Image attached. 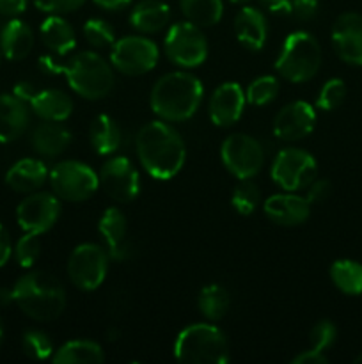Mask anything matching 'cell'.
<instances>
[{"instance_id": "cell-1", "label": "cell", "mask_w": 362, "mask_h": 364, "mask_svg": "<svg viewBox=\"0 0 362 364\" xmlns=\"http://www.w3.org/2000/svg\"><path fill=\"white\" fill-rule=\"evenodd\" d=\"M137 155L146 173L155 180H170L185 166L187 148L181 135L167 121H151L138 130Z\"/></svg>"}, {"instance_id": "cell-2", "label": "cell", "mask_w": 362, "mask_h": 364, "mask_svg": "<svg viewBox=\"0 0 362 364\" xmlns=\"http://www.w3.org/2000/svg\"><path fill=\"white\" fill-rule=\"evenodd\" d=\"M204 87L195 75L172 71L156 80L151 89V109L167 123H181L197 112Z\"/></svg>"}, {"instance_id": "cell-3", "label": "cell", "mask_w": 362, "mask_h": 364, "mask_svg": "<svg viewBox=\"0 0 362 364\" xmlns=\"http://www.w3.org/2000/svg\"><path fill=\"white\" fill-rule=\"evenodd\" d=\"M14 304L21 313L38 322H52L64 313L66 291L52 274L34 270L16 281L13 288Z\"/></svg>"}, {"instance_id": "cell-4", "label": "cell", "mask_w": 362, "mask_h": 364, "mask_svg": "<svg viewBox=\"0 0 362 364\" xmlns=\"http://www.w3.org/2000/svg\"><path fill=\"white\" fill-rule=\"evenodd\" d=\"M174 358L192 364H226L229 361V343L219 327L194 323L177 334Z\"/></svg>"}, {"instance_id": "cell-5", "label": "cell", "mask_w": 362, "mask_h": 364, "mask_svg": "<svg viewBox=\"0 0 362 364\" xmlns=\"http://www.w3.org/2000/svg\"><path fill=\"white\" fill-rule=\"evenodd\" d=\"M70 87L85 100H103L114 89V70L99 53L80 52L71 57L64 66Z\"/></svg>"}, {"instance_id": "cell-6", "label": "cell", "mask_w": 362, "mask_h": 364, "mask_svg": "<svg viewBox=\"0 0 362 364\" xmlns=\"http://www.w3.org/2000/svg\"><path fill=\"white\" fill-rule=\"evenodd\" d=\"M322 66V46L305 31L291 32L283 43L275 70L284 80L302 84L314 77Z\"/></svg>"}, {"instance_id": "cell-7", "label": "cell", "mask_w": 362, "mask_h": 364, "mask_svg": "<svg viewBox=\"0 0 362 364\" xmlns=\"http://www.w3.org/2000/svg\"><path fill=\"white\" fill-rule=\"evenodd\" d=\"M50 185L53 194L70 203L87 201L99 187V178L87 164L78 160L60 162L50 171Z\"/></svg>"}, {"instance_id": "cell-8", "label": "cell", "mask_w": 362, "mask_h": 364, "mask_svg": "<svg viewBox=\"0 0 362 364\" xmlns=\"http://www.w3.org/2000/svg\"><path fill=\"white\" fill-rule=\"evenodd\" d=\"M167 59L180 68H197L208 57V41L201 27L192 21H177L169 28L165 38Z\"/></svg>"}, {"instance_id": "cell-9", "label": "cell", "mask_w": 362, "mask_h": 364, "mask_svg": "<svg viewBox=\"0 0 362 364\" xmlns=\"http://www.w3.org/2000/svg\"><path fill=\"white\" fill-rule=\"evenodd\" d=\"M272 180L286 192L304 191L318 174V164L311 153L298 148H286L277 153L272 164Z\"/></svg>"}, {"instance_id": "cell-10", "label": "cell", "mask_w": 362, "mask_h": 364, "mask_svg": "<svg viewBox=\"0 0 362 364\" xmlns=\"http://www.w3.org/2000/svg\"><path fill=\"white\" fill-rule=\"evenodd\" d=\"M220 159L234 178L251 180L265 166V149L251 135L233 134L220 146Z\"/></svg>"}, {"instance_id": "cell-11", "label": "cell", "mask_w": 362, "mask_h": 364, "mask_svg": "<svg viewBox=\"0 0 362 364\" xmlns=\"http://www.w3.org/2000/svg\"><path fill=\"white\" fill-rule=\"evenodd\" d=\"M158 46L144 36H126L112 45L110 63L114 70L128 77H141L149 73L158 63Z\"/></svg>"}, {"instance_id": "cell-12", "label": "cell", "mask_w": 362, "mask_h": 364, "mask_svg": "<svg viewBox=\"0 0 362 364\" xmlns=\"http://www.w3.org/2000/svg\"><path fill=\"white\" fill-rule=\"evenodd\" d=\"M109 252L96 244H80L71 251L67 258L70 281L84 291L99 288L109 272Z\"/></svg>"}, {"instance_id": "cell-13", "label": "cell", "mask_w": 362, "mask_h": 364, "mask_svg": "<svg viewBox=\"0 0 362 364\" xmlns=\"http://www.w3.org/2000/svg\"><path fill=\"white\" fill-rule=\"evenodd\" d=\"M60 217V201L48 192H38L23 199L16 208L18 226L25 233L43 235L55 226Z\"/></svg>"}, {"instance_id": "cell-14", "label": "cell", "mask_w": 362, "mask_h": 364, "mask_svg": "<svg viewBox=\"0 0 362 364\" xmlns=\"http://www.w3.org/2000/svg\"><path fill=\"white\" fill-rule=\"evenodd\" d=\"M99 185L116 203H130L141 192V176L126 156L106 160L99 171Z\"/></svg>"}, {"instance_id": "cell-15", "label": "cell", "mask_w": 362, "mask_h": 364, "mask_svg": "<svg viewBox=\"0 0 362 364\" xmlns=\"http://www.w3.org/2000/svg\"><path fill=\"white\" fill-rule=\"evenodd\" d=\"M316 127V110L307 102H291L284 105L273 119V134L286 142L300 141L307 137Z\"/></svg>"}, {"instance_id": "cell-16", "label": "cell", "mask_w": 362, "mask_h": 364, "mask_svg": "<svg viewBox=\"0 0 362 364\" xmlns=\"http://www.w3.org/2000/svg\"><path fill=\"white\" fill-rule=\"evenodd\" d=\"M332 46L341 60L351 66H362V16L343 13L332 27Z\"/></svg>"}, {"instance_id": "cell-17", "label": "cell", "mask_w": 362, "mask_h": 364, "mask_svg": "<svg viewBox=\"0 0 362 364\" xmlns=\"http://www.w3.org/2000/svg\"><path fill=\"white\" fill-rule=\"evenodd\" d=\"M245 103H247V98L240 84L236 82L220 84L209 98V119L215 127H233L243 114Z\"/></svg>"}, {"instance_id": "cell-18", "label": "cell", "mask_w": 362, "mask_h": 364, "mask_svg": "<svg viewBox=\"0 0 362 364\" xmlns=\"http://www.w3.org/2000/svg\"><path fill=\"white\" fill-rule=\"evenodd\" d=\"M263 210L273 224L283 228L302 226L311 217V203L295 192L272 196L265 201Z\"/></svg>"}, {"instance_id": "cell-19", "label": "cell", "mask_w": 362, "mask_h": 364, "mask_svg": "<svg viewBox=\"0 0 362 364\" xmlns=\"http://www.w3.org/2000/svg\"><path fill=\"white\" fill-rule=\"evenodd\" d=\"M126 217L119 208H109L99 217L98 231L106 244L110 259L124 262L131 256V247L126 242Z\"/></svg>"}, {"instance_id": "cell-20", "label": "cell", "mask_w": 362, "mask_h": 364, "mask_svg": "<svg viewBox=\"0 0 362 364\" xmlns=\"http://www.w3.org/2000/svg\"><path fill=\"white\" fill-rule=\"evenodd\" d=\"M234 34L240 45L251 52H259L268 39V21L263 11L245 6L234 18Z\"/></svg>"}, {"instance_id": "cell-21", "label": "cell", "mask_w": 362, "mask_h": 364, "mask_svg": "<svg viewBox=\"0 0 362 364\" xmlns=\"http://www.w3.org/2000/svg\"><path fill=\"white\" fill-rule=\"evenodd\" d=\"M31 123L27 105L14 95H0V142L7 144L25 134Z\"/></svg>"}, {"instance_id": "cell-22", "label": "cell", "mask_w": 362, "mask_h": 364, "mask_svg": "<svg viewBox=\"0 0 362 364\" xmlns=\"http://www.w3.org/2000/svg\"><path fill=\"white\" fill-rule=\"evenodd\" d=\"M50 173L41 160L21 159L7 171L6 183L20 194H32L39 191L48 180Z\"/></svg>"}, {"instance_id": "cell-23", "label": "cell", "mask_w": 362, "mask_h": 364, "mask_svg": "<svg viewBox=\"0 0 362 364\" xmlns=\"http://www.w3.org/2000/svg\"><path fill=\"white\" fill-rule=\"evenodd\" d=\"M71 141V132L66 127L59 123V121H45V123L38 124L32 132L31 144L35 149V153L43 156H59L70 148Z\"/></svg>"}, {"instance_id": "cell-24", "label": "cell", "mask_w": 362, "mask_h": 364, "mask_svg": "<svg viewBox=\"0 0 362 364\" xmlns=\"http://www.w3.org/2000/svg\"><path fill=\"white\" fill-rule=\"evenodd\" d=\"M34 48V32L25 21L13 18L0 32V52L9 60H21Z\"/></svg>"}, {"instance_id": "cell-25", "label": "cell", "mask_w": 362, "mask_h": 364, "mask_svg": "<svg viewBox=\"0 0 362 364\" xmlns=\"http://www.w3.org/2000/svg\"><path fill=\"white\" fill-rule=\"evenodd\" d=\"M32 112L43 121H66L73 112V100L59 89H45L35 92L28 102Z\"/></svg>"}, {"instance_id": "cell-26", "label": "cell", "mask_w": 362, "mask_h": 364, "mask_svg": "<svg viewBox=\"0 0 362 364\" xmlns=\"http://www.w3.org/2000/svg\"><path fill=\"white\" fill-rule=\"evenodd\" d=\"M39 34H41L43 45L53 53L66 55L77 48V34H75L73 27L59 14H52L46 18L41 23Z\"/></svg>"}, {"instance_id": "cell-27", "label": "cell", "mask_w": 362, "mask_h": 364, "mask_svg": "<svg viewBox=\"0 0 362 364\" xmlns=\"http://www.w3.org/2000/svg\"><path fill=\"white\" fill-rule=\"evenodd\" d=\"M170 20V9L160 0H142L133 7L130 23L142 34H156L167 27Z\"/></svg>"}, {"instance_id": "cell-28", "label": "cell", "mask_w": 362, "mask_h": 364, "mask_svg": "<svg viewBox=\"0 0 362 364\" xmlns=\"http://www.w3.org/2000/svg\"><path fill=\"white\" fill-rule=\"evenodd\" d=\"M89 141L99 155H112L123 144V134H121L119 124L114 121V117L106 114H99L92 119L89 128Z\"/></svg>"}, {"instance_id": "cell-29", "label": "cell", "mask_w": 362, "mask_h": 364, "mask_svg": "<svg viewBox=\"0 0 362 364\" xmlns=\"http://www.w3.org/2000/svg\"><path fill=\"white\" fill-rule=\"evenodd\" d=\"M55 364H102L105 361V352L96 341L73 340L64 343L52 355Z\"/></svg>"}, {"instance_id": "cell-30", "label": "cell", "mask_w": 362, "mask_h": 364, "mask_svg": "<svg viewBox=\"0 0 362 364\" xmlns=\"http://www.w3.org/2000/svg\"><path fill=\"white\" fill-rule=\"evenodd\" d=\"M197 306L201 315L209 322L222 320L231 308V297L220 284H208L197 295Z\"/></svg>"}, {"instance_id": "cell-31", "label": "cell", "mask_w": 362, "mask_h": 364, "mask_svg": "<svg viewBox=\"0 0 362 364\" xmlns=\"http://www.w3.org/2000/svg\"><path fill=\"white\" fill-rule=\"evenodd\" d=\"M334 287L346 295H362V263L353 259H337L330 267Z\"/></svg>"}, {"instance_id": "cell-32", "label": "cell", "mask_w": 362, "mask_h": 364, "mask_svg": "<svg viewBox=\"0 0 362 364\" xmlns=\"http://www.w3.org/2000/svg\"><path fill=\"white\" fill-rule=\"evenodd\" d=\"M185 18L197 27H213L224 14L222 0H180Z\"/></svg>"}, {"instance_id": "cell-33", "label": "cell", "mask_w": 362, "mask_h": 364, "mask_svg": "<svg viewBox=\"0 0 362 364\" xmlns=\"http://www.w3.org/2000/svg\"><path fill=\"white\" fill-rule=\"evenodd\" d=\"M280 84L275 77L272 75H263V77H258L256 80L251 82V85L245 91V98L251 105L263 107L272 103L273 100L279 95Z\"/></svg>"}, {"instance_id": "cell-34", "label": "cell", "mask_w": 362, "mask_h": 364, "mask_svg": "<svg viewBox=\"0 0 362 364\" xmlns=\"http://www.w3.org/2000/svg\"><path fill=\"white\" fill-rule=\"evenodd\" d=\"M261 203V191L251 180H240L231 198V205L240 215H252Z\"/></svg>"}, {"instance_id": "cell-35", "label": "cell", "mask_w": 362, "mask_h": 364, "mask_svg": "<svg viewBox=\"0 0 362 364\" xmlns=\"http://www.w3.org/2000/svg\"><path fill=\"white\" fill-rule=\"evenodd\" d=\"M21 348L25 355L34 361H45L53 355V343L50 336L43 331H27L21 338Z\"/></svg>"}, {"instance_id": "cell-36", "label": "cell", "mask_w": 362, "mask_h": 364, "mask_svg": "<svg viewBox=\"0 0 362 364\" xmlns=\"http://www.w3.org/2000/svg\"><path fill=\"white\" fill-rule=\"evenodd\" d=\"M84 36L87 43L94 48H109L116 43V32L112 25L99 18H91L84 25Z\"/></svg>"}, {"instance_id": "cell-37", "label": "cell", "mask_w": 362, "mask_h": 364, "mask_svg": "<svg viewBox=\"0 0 362 364\" xmlns=\"http://www.w3.org/2000/svg\"><path fill=\"white\" fill-rule=\"evenodd\" d=\"M14 258H16L18 265L23 269H31L35 265V262L41 256V242H39V235L25 233L20 240L14 245Z\"/></svg>"}, {"instance_id": "cell-38", "label": "cell", "mask_w": 362, "mask_h": 364, "mask_svg": "<svg viewBox=\"0 0 362 364\" xmlns=\"http://www.w3.org/2000/svg\"><path fill=\"white\" fill-rule=\"evenodd\" d=\"M344 98H346V84L341 78H330L323 84L316 105L318 109L330 112V110H336L344 102Z\"/></svg>"}, {"instance_id": "cell-39", "label": "cell", "mask_w": 362, "mask_h": 364, "mask_svg": "<svg viewBox=\"0 0 362 364\" xmlns=\"http://www.w3.org/2000/svg\"><path fill=\"white\" fill-rule=\"evenodd\" d=\"M337 338V329L330 320H322V322L316 323L311 331V343L314 350L325 352L327 348L332 347L336 343Z\"/></svg>"}, {"instance_id": "cell-40", "label": "cell", "mask_w": 362, "mask_h": 364, "mask_svg": "<svg viewBox=\"0 0 362 364\" xmlns=\"http://www.w3.org/2000/svg\"><path fill=\"white\" fill-rule=\"evenodd\" d=\"M85 0H34V6L43 13L66 14L80 9Z\"/></svg>"}, {"instance_id": "cell-41", "label": "cell", "mask_w": 362, "mask_h": 364, "mask_svg": "<svg viewBox=\"0 0 362 364\" xmlns=\"http://www.w3.org/2000/svg\"><path fill=\"white\" fill-rule=\"evenodd\" d=\"M318 0H291V16L298 21H309L318 14Z\"/></svg>"}, {"instance_id": "cell-42", "label": "cell", "mask_w": 362, "mask_h": 364, "mask_svg": "<svg viewBox=\"0 0 362 364\" xmlns=\"http://www.w3.org/2000/svg\"><path fill=\"white\" fill-rule=\"evenodd\" d=\"M332 194V183L325 178H314L307 187V201L309 203H323Z\"/></svg>"}, {"instance_id": "cell-43", "label": "cell", "mask_w": 362, "mask_h": 364, "mask_svg": "<svg viewBox=\"0 0 362 364\" xmlns=\"http://www.w3.org/2000/svg\"><path fill=\"white\" fill-rule=\"evenodd\" d=\"M263 9L275 16H291V0H259Z\"/></svg>"}, {"instance_id": "cell-44", "label": "cell", "mask_w": 362, "mask_h": 364, "mask_svg": "<svg viewBox=\"0 0 362 364\" xmlns=\"http://www.w3.org/2000/svg\"><path fill=\"white\" fill-rule=\"evenodd\" d=\"M291 363L293 364H327L329 363V358L325 355V352L309 348V350H304L298 355H295V358L291 359Z\"/></svg>"}, {"instance_id": "cell-45", "label": "cell", "mask_w": 362, "mask_h": 364, "mask_svg": "<svg viewBox=\"0 0 362 364\" xmlns=\"http://www.w3.org/2000/svg\"><path fill=\"white\" fill-rule=\"evenodd\" d=\"M38 64H39V70H41L45 75H50V77H52V75H64V66H66V64L53 59V55H50V53L39 57Z\"/></svg>"}, {"instance_id": "cell-46", "label": "cell", "mask_w": 362, "mask_h": 364, "mask_svg": "<svg viewBox=\"0 0 362 364\" xmlns=\"http://www.w3.org/2000/svg\"><path fill=\"white\" fill-rule=\"evenodd\" d=\"M27 9V0H0V14L14 18Z\"/></svg>"}, {"instance_id": "cell-47", "label": "cell", "mask_w": 362, "mask_h": 364, "mask_svg": "<svg viewBox=\"0 0 362 364\" xmlns=\"http://www.w3.org/2000/svg\"><path fill=\"white\" fill-rule=\"evenodd\" d=\"M11 255H13V245H11V237L7 233L6 228L0 224V269L9 262Z\"/></svg>"}, {"instance_id": "cell-48", "label": "cell", "mask_w": 362, "mask_h": 364, "mask_svg": "<svg viewBox=\"0 0 362 364\" xmlns=\"http://www.w3.org/2000/svg\"><path fill=\"white\" fill-rule=\"evenodd\" d=\"M35 92H38V89H35L34 85L31 84V82H25V80L18 82V84L14 85V89H13V95L16 96V98H20L21 102H25V103L31 102V100L35 96Z\"/></svg>"}, {"instance_id": "cell-49", "label": "cell", "mask_w": 362, "mask_h": 364, "mask_svg": "<svg viewBox=\"0 0 362 364\" xmlns=\"http://www.w3.org/2000/svg\"><path fill=\"white\" fill-rule=\"evenodd\" d=\"M92 2L105 11H121L126 9L133 0H92Z\"/></svg>"}, {"instance_id": "cell-50", "label": "cell", "mask_w": 362, "mask_h": 364, "mask_svg": "<svg viewBox=\"0 0 362 364\" xmlns=\"http://www.w3.org/2000/svg\"><path fill=\"white\" fill-rule=\"evenodd\" d=\"M126 306H128V302H126V295H124V291H119V294H116L112 297V301H110V308H112V311L124 313Z\"/></svg>"}, {"instance_id": "cell-51", "label": "cell", "mask_w": 362, "mask_h": 364, "mask_svg": "<svg viewBox=\"0 0 362 364\" xmlns=\"http://www.w3.org/2000/svg\"><path fill=\"white\" fill-rule=\"evenodd\" d=\"M13 302H14L13 290H9V288H0V309L7 308V306H11Z\"/></svg>"}, {"instance_id": "cell-52", "label": "cell", "mask_w": 362, "mask_h": 364, "mask_svg": "<svg viewBox=\"0 0 362 364\" xmlns=\"http://www.w3.org/2000/svg\"><path fill=\"white\" fill-rule=\"evenodd\" d=\"M4 343V322H2V316H0V347Z\"/></svg>"}, {"instance_id": "cell-53", "label": "cell", "mask_w": 362, "mask_h": 364, "mask_svg": "<svg viewBox=\"0 0 362 364\" xmlns=\"http://www.w3.org/2000/svg\"><path fill=\"white\" fill-rule=\"evenodd\" d=\"M229 2H233V4H247L248 0H229Z\"/></svg>"}, {"instance_id": "cell-54", "label": "cell", "mask_w": 362, "mask_h": 364, "mask_svg": "<svg viewBox=\"0 0 362 364\" xmlns=\"http://www.w3.org/2000/svg\"><path fill=\"white\" fill-rule=\"evenodd\" d=\"M355 363H357V364H362V354H361V355H357V358H355Z\"/></svg>"}, {"instance_id": "cell-55", "label": "cell", "mask_w": 362, "mask_h": 364, "mask_svg": "<svg viewBox=\"0 0 362 364\" xmlns=\"http://www.w3.org/2000/svg\"><path fill=\"white\" fill-rule=\"evenodd\" d=\"M0 55H2V52H0Z\"/></svg>"}]
</instances>
